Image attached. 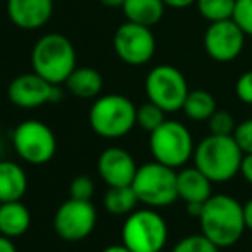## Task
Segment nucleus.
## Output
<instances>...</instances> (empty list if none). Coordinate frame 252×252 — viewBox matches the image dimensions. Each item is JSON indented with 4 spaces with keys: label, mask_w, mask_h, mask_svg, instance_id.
I'll list each match as a JSON object with an SVG mask.
<instances>
[{
    "label": "nucleus",
    "mask_w": 252,
    "mask_h": 252,
    "mask_svg": "<svg viewBox=\"0 0 252 252\" xmlns=\"http://www.w3.org/2000/svg\"><path fill=\"white\" fill-rule=\"evenodd\" d=\"M244 220H245V228L249 231H252V197L244 204Z\"/></svg>",
    "instance_id": "obj_33"
},
{
    "label": "nucleus",
    "mask_w": 252,
    "mask_h": 252,
    "mask_svg": "<svg viewBox=\"0 0 252 252\" xmlns=\"http://www.w3.org/2000/svg\"><path fill=\"white\" fill-rule=\"evenodd\" d=\"M164 7L162 0H125L121 9L128 21L152 28L162 19Z\"/></svg>",
    "instance_id": "obj_20"
},
{
    "label": "nucleus",
    "mask_w": 252,
    "mask_h": 252,
    "mask_svg": "<svg viewBox=\"0 0 252 252\" xmlns=\"http://www.w3.org/2000/svg\"><path fill=\"white\" fill-rule=\"evenodd\" d=\"M200 233L220 249L235 245L245 233L244 206L228 193H213L199 216Z\"/></svg>",
    "instance_id": "obj_1"
},
{
    "label": "nucleus",
    "mask_w": 252,
    "mask_h": 252,
    "mask_svg": "<svg viewBox=\"0 0 252 252\" xmlns=\"http://www.w3.org/2000/svg\"><path fill=\"white\" fill-rule=\"evenodd\" d=\"M176 173H178L176 169L168 168L158 161L138 166L137 175L131 183L138 202L152 209L171 206L178 199Z\"/></svg>",
    "instance_id": "obj_6"
},
{
    "label": "nucleus",
    "mask_w": 252,
    "mask_h": 252,
    "mask_svg": "<svg viewBox=\"0 0 252 252\" xmlns=\"http://www.w3.org/2000/svg\"><path fill=\"white\" fill-rule=\"evenodd\" d=\"M166 112L162 111L159 105H156L154 102H145L137 109V125L142 130L152 133L154 130H158L159 126L166 121Z\"/></svg>",
    "instance_id": "obj_24"
},
{
    "label": "nucleus",
    "mask_w": 252,
    "mask_h": 252,
    "mask_svg": "<svg viewBox=\"0 0 252 252\" xmlns=\"http://www.w3.org/2000/svg\"><path fill=\"white\" fill-rule=\"evenodd\" d=\"M133 156L123 147H107L97 161V171L107 187H130L137 175Z\"/></svg>",
    "instance_id": "obj_14"
},
{
    "label": "nucleus",
    "mask_w": 252,
    "mask_h": 252,
    "mask_svg": "<svg viewBox=\"0 0 252 252\" xmlns=\"http://www.w3.org/2000/svg\"><path fill=\"white\" fill-rule=\"evenodd\" d=\"M240 175L252 187V154H244V159H242L240 164Z\"/></svg>",
    "instance_id": "obj_31"
},
{
    "label": "nucleus",
    "mask_w": 252,
    "mask_h": 252,
    "mask_svg": "<svg viewBox=\"0 0 252 252\" xmlns=\"http://www.w3.org/2000/svg\"><path fill=\"white\" fill-rule=\"evenodd\" d=\"M97 224V209L92 200L67 199L54 214V231L57 237L69 244L90 237Z\"/></svg>",
    "instance_id": "obj_10"
},
{
    "label": "nucleus",
    "mask_w": 252,
    "mask_h": 252,
    "mask_svg": "<svg viewBox=\"0 0 252 252\" xmlns=\"http://www.w3.org/2000/svg\"><path fill=\"white\" fill-rule=\"evenodd\" d=\"M54 0H7V16L19 30L33 32L49 23Z\"/></svg>",
    "instance_id": "obj_15"
},
{
    "label": "nucleus",
    "mask_w": 252,
    "mask_h": 252,
    "mask_svg": "<svg viewBox=\"0 0 252 252\" xmlns=\"http://www.w3.org/2000/svg\"><path fill=\"white\" fill-rule=\"evenodd\" d=\"M176 187H178V199L185 204L189 202H206L213 195V182L202 171L192 168H182L176 173Z\"/></svg>",
    "instance_id": "obj_16"
},
{
    "label": "nucleus",
    "mask_w": 252,
    "mask_h": 252,
    "mask_svg": "<svg viewBox=\"0 0 252 252\" xmlns=\"http://www.w3.org/2000/svg\"><path fill=\"white\" fill-rule=\"evenodd\" d=\"M138 197L133 187H109L104 195V209L112 216H128L137 209Z\"/></svg>",
    "instance_id": "obj_21"
},
{
    "label": "nucleus",
    "mask_w": 252,
    "mask_h": 252,
    "mask_svg": "<svg viewBox=\"0 0 252 252\" xmlns=\"http://www.w3.org/2000/svg\"><path fill=\"white\" fill-rule=\"evenodd\" d=\"M233 19L245 36H252V0H235Z\"/></svg>",
    "instance_id": "obj_27"
},
{
    "label": "nucleus",
    "mask_w": 252,
    "mask_h": 252,
    "mask_svg": "<svg viewBox=\"0 0 252 252\" xmlns=\"http://www.w3.org/2000/svg\"><path fill=\"white\" fill-rule=\"evenodd\" d=\"M193 166L213 183H224L240 173L244 152L233 135H207L195 145Z\"/></svg>",
    "instance_id": "obj_2"
},
{
    "label": "nucleus",
    "mask_w": 252,
    "mask_h": 252,
    "mask_svg": "<svg viewBox=\"0 0 252 252\" xmlns=\"http://www.w3.org/2000/svg\"><path fill=\"white\" fill-rule=\"evenodd\" d=\"M216 109V98L213 97V94L202 90V88H197V90L189 92L182 111L192 121H207Z\"/></svg>",
    "instance_id": "obj_22"
},
{
    "label": "nucleus",
    "mask_w": 252,
    "mask_h": 252,
    "mask_svg": "<svg viewBox=\"0 0 252 252\" xmlns=\"http://www.w3.org/2000/svg\"><path fill=\"white\" fill-rule=\"evenodd\" d=\"M12 147L21 161L42 166L52 161L57 152V138L52 128L38 119L21 121L12 131Z\"/></svg>",
    "instance_id": "obj_8"
},
{
    "label": "nucleus",
    "mask_w": 252,
    "mask_h": 252,
    "mask_svg": "<svg viewBox=\"0 0 252 252\" xmlns=\"http://www.w3.org/2000/svg\"><path fill=\"white\" fill-rule=\"evenodd\" d=\"M166 7H173V9H185L190 7L192 4H195L197 0H162Z\"/></svg>",
    "instance_id": "obj_32"
},
{
    "label": "nucleus",
    "mask_w": 252,
    "mask_h": 252,
    "mask_svg": "<svg viewBox=\"0 0 252 252\" xmlns=\"http://www.w3.org/2000/svg\"><path fill=\"white\" fill-rule=\"evenodd\" d=\"M121 237L131 252H158L168 242V223L152 207L135 209L126 216Z\"/></svg>",
    "instance_id": "obj_7"
},
{
    "label": "nucleus",
    "mask_w": 252,
    "mask_h": 252,
    "mask_svg": "<svg viewBox=\"0 0 252 252\" xmlns=\"http://www.w3.org/2000/svg\"><path fill=\"white\" fill-rule=\"evenodd\" d=\"M189 92L190 88L185 74L178 67L169 66V64L152 67L145 78L147 98L159 105L164 112L182 111Z\"/></svg>",
    "instance_id": "obj_9"
},
{
    "label": "nucleus",
    "mask_w": 252,
    "mask_h": 252,
    "mask_svg": "<svg viewBox=\"0 0 252 252\" xmlns=\"http://www.w3.org/2000/svg\"><path fill=\"white\" fill-rule=\"evenodd\" d=\"M0 252H18V249H16L12 238L0 235Z\"/></svg>",
    "instance_id": "obj_34"
},
{
    "label": "nucleus",
    "mask_w": 252,
    "mask_h": 252,
    "mask_svg": "<svg viewBox=\"0 0 252 252\" xmlns=\"http://www.w3.org/2000/svg\"><path fill=\"white\" fill-rule=\"evenodd\" d=\"M88 123L98 137L107 140L123 138L137 125V107L125 95H102L92 104L88 111Z\"/></svg>",
    "instance_id": "obj_4"
},
{
    "label": "nucleus",
    "mask_w": 252,
    "mask_h": 252,
    "mask_svg": "<svg viewBox=\"0 0 252 252\" xmlns=\"http://www.w3.org/2000/svg\"><path fill=\"white\" fill-rule=\"evenodd\" d=\"M114 52L125 64L144 66L156 54V38L149 26L126 21L116 30Z\"/></svg>",
    "instance_id": "obj_11"
},
{
    "label": "nucleus",
    "mask_w": 252,
    "mask_h": 252,
    "mask_svg": "<svg viewBox=\"0 0 252 252\" xmlns=\"http://www.w3.org/2000/svg\"><path fill=\"white\" fill-rule=\"evenodd\" d=\"M235 95L240 102L252 105V69L245 71L244 74L238 76L237 83H235Z\"/></svg>",
    "instance_id": "obj_30"
},
{
    "label": "nucleus",
    "mask_w": 252,
    "mask_h": 252,
    "mask_svg": "<svg viewBox=\"0 0 252 252\" xmlns=\"http://www.w3.org/2000/svg\"><path fill=\"white\" fill-rule=\"evenodd\" d=\"M100 252H131V251L125 244H119V245H109V247L102 249Z\"/></svg>",
    "instance_id": "obj_36"
},
{
    "label": "nucleus",
    "mask_w": 252,
    "mask_h": 252,
    "mask_svg": "<svg viewBox=\"0 0 252 252\" xmlns=\"http://www.w3.org/2000/svg\"><path fill=\"white\" fill-rule=\"evenodd\" d=\"M245 38V33L233 19L209 23V28L204 33V49L216 63H231L242 54Z\"/></svg>",
    "instance_id": "obj_13"
},
{
    "label": "nucleus",
    "mask_w": 252,
    "mask_h": 252,
    "mask_svg": "<svg viewBox=\"0 0 252 252\" xmlns=\"http://www.w3.org/2000/svg\"><path fill=\"white\" fill-rule=\"evenodd\" d=\"M185 206H187V213H189V216L197 218V220H199L200 213H202L204 204L202 202H189V204H185Z\"/></svg>",
    "instance_id": "obj_35"
},
{
    "label": "nucleus",
    "mask_w": 252,
    "mask_h": 252,
    "mask_svg": "<svg viewBox=\"0 0 252 252\" xmlns=\"http://www.w3.org/2000/svg\"><path fill=\"white\" fill-rule=\"evenodd\" d=\"M0 204H2V202H0Z\"/></svg>",
    "instance_id": "obj_40"
},
{
    "label": "nucleus",
    "mask_w": 252,
    "mask_h": 252,
    "mask_svg": "<svg viewBox=\"0 0 252 252\" xmlns=\"http://www.w3.org/2000/svg\"><path fill=\"white\" fill-rule=\"evenodd\" d=\"M33 73L52 85H63L76 67V50L67 36L47 33L40 36L32 50Z\"/></svg>",
    "instance_id": "obj_3"
},
{
    "label": "nucleus",
    "mask_w": 252,
    "mask_h": 252,
    "mask_svg": "<svg viewBox=\"0 0 252 252\" xmlns=\"http://www.w3.org/2000/svg\"><path fill=\"white\" fill-rule=\"evenodd\" d=\"M197 11L206 21L218 23L233 18L235 0H197Z\"/></svg>",
    "instance_id": "obj_23"
},
{
    "label": "nucleus",
    "mask_w": 252,
    "mask_h": 252,
    "mask_svg": "<svg viewBox=\"0 0 252 252\" xmlns=\"http://www.w3.org/2000/svg\"><path fill=\"white\" fill-rule=\"evenodd\" d=\"M100 4H104L105 7H123L125 0H98Z\"/></svg>",
    "instance_id": "obj_37"
},
{
    "label": "nucleus",
    "mask_w": 252,
    "mask_h": 252,
    "mask_svg": "<svg viewBox=\"0 0 252 252\" xmlns=\"http://www.w3.org/2000/svg\"><path fill=\"white\" fill-rule=\"evenodd\" d=\"M30 224L32 213L21 200L0 204V235L18 238L30 230Z\"/></svg>",
    "instance_id": "obj_18"
},
{
    "label": "nucleus",
    "mask_w": 252,
    "mask_h": 252,
    "mask_svg": "<svg viewBox=\"0 0 252 252\" xmlns=\"http://www.w3.org/2000/svg\"><path fill=\"white\" fill-rule=\"evenodd\" d=\"M64 85H66L67 92L73 94L74 97L95 98L100 95L102 88H104V80H102V74L95 67L76 66Z\"/></svg>",
    "instance_id": "obj_19"
},
{
    "label": "nucleus",
    "mask_w": 252,
    "mask_h": 252,
    "mask_svg": "<svg viewBox=\"0 0 252 252\" xmlns=\"http://www.w3.org/2000/svg\"><path fill=\"white\" fill-rule=\"evenodd\" d=\"M207 125H209V131L213 135H233L235 128H237L233 114L224 109H216L214 114L207 119Z\"/></svg>",
    "instance_id": "obj_26"
},
{
    "label": "nucleus",
    "mask_w": 252,
    "mask_h": 252,
    "mask_svg": "<svg viewBox=\"0 0 252 252\" xmlns=\"http://www.w3.org/2000/svg\"><path fill=\"white\" fill-rule=\"evenodd\" d=\"M149 138L154 161L173 169H180L193 158L195 144L190 130L176 119H166Z\"/></svg>",
    "instance_id": "obj_5"
},
{
    "label": "nucleus",
    "mask_w": 252,
    "mask_h": 252,
    "mask_svg": "<svg viewBox=\"0 0 252 252\" xmlns=\"http://www.w3.org/2000/svg\"><path fill=\"white\" fill-rule=\"evenodd\" d=\"M4 152H5V142H4V138L0 137V159L4 158Z\"/></svg>",
    "instance_id": "obj_38"
},
{
    "label": "nucleus",
    "mask_w": 252,
    "mask_h": 252,
    "mask_svg": "<svg viewBox=\"0 0 252 252\" xmlns=\"http://www.w3.org/2000/svg\"><path fill=\"white\" fill-rule=\"evenodd\" d=\"M28 190V176L21 164L0 159V202L21 200Z\"/></svg>",
    "instance_id": "obj_17"
},
{
    "label": "nucleus",
    "mask_w": 252,
    "mask_h": 252,
    "mask_svg": "<svg viewBox=\"0 0 252 252\" xmlns=\"http://www.w3.org/2000/svg\"><path fill=\"white\" fill-rule=\"evenodd\" d=\"M95 193V183L90 176L78 175L69 185V197L76 200H92Z\"/></svg>",
    "instance_id": "obj_28"
},
{
    "label": "nucleus",
    "mask_w": 252,
    "mask_h": 252,
    "mask_svg": "<svg viewBox=\"0 0 252 252\" xmlns=\"http://www.w3.org/2000/svg\"><path fill=\"white\" fill-rule=\"evenodd\" d=\"M7 98L21 109H36L45 104H57L63 98L59 85H52L36 73H23L7 87Z\"/></svg>",
    "instance_id": "obj_12"
},
{
    "label": "nucleus",
    "mask_w": 252,
    "mask_h": 252,
    "mask_svg": "<svg viewBox=\"0 0 252 252\" xmlns=\"http://www.w3.org/2000/svg\"><path fill=\"white\" fill-rule=\"evenodd\" d=\"M233 138L244 154H252V119L238 123L233 131Z\"/></svg>",
    "instance_id": "obj_29"
},
{
    "label": "nucleus",
    "mask_w": 252,
    "mask_h": 252,
    "mask_svg": "<svg viewBox=\"0 0 252 252\" xmlns=\"http://www.w3.org/2000/svg\"><path fill=\"white\" fill-rule=\"evenodd\" d=\"M158 252H164V251H158Z\"/></svg>",
    "instance_id": "obj_39"
},
{
    "label": "nucleus",
    "mask_w": 252,
    "mask_h": 252,
    "mask_svg": "<svg viewBox=\"0 0 252 252\" xmlns=\"http://www.w3.org/2000/svg\"><path fill=\"white\" fill-rule=\"evenodd\" d=\"M171 252H220V247L214 245L202 233H195V235H189V237H183L173 247Z\"/></svg>",
    "instance_id": "obj_25"
}]
</instances>
